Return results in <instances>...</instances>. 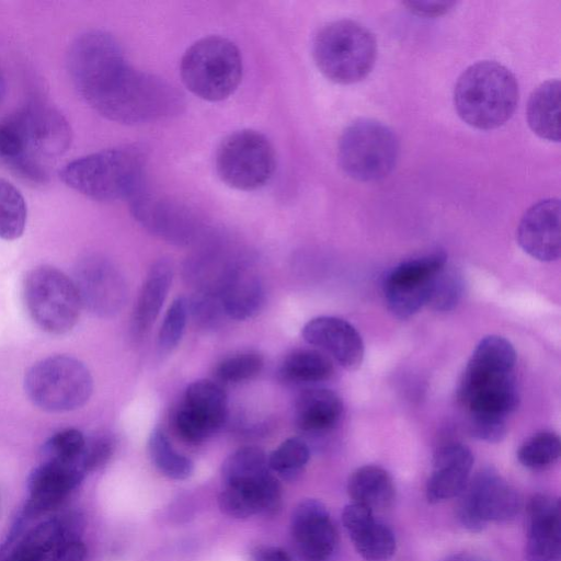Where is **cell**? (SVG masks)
<instances>
[{
	"mask_svg": "<svg viewBox=\"0 0 561 561\" xmlns=\"http://www.w3.org/2000/svg\"><path fill=\"white\" fill-rule=\"evenodd\" d=\"M516 352L506 339L499 335L483 337L476 346L467 370L480 374H513Z\"/></svg>",
	"mask_w": 561,
	"mask_h": 561,
	"instance_id": "cell-33",
	"label": "cell"
},
{
	"mask_svg": "<svg viewBox=\"0 0 561 561\" xmlns=\"http://www.w3.org/2000/svg\"><path fill=\"white\" fill-rule=\"evenodd\" d=\"M473 465L471 450L459 443L437 449L433 470L426 483V499L439 503L458 496L466 488Z\"/></svg>",
	"mask_w": 561,
	"mask_h": 561,
	"instance_id": "cell-23",
	"label": "cell"
},
{
	"mask_svg": "<svg viewBox=\"0 0 561 561\" xmlns=\"http://www.w3.org/2000/svg\"><path fill=\"white\" fill-rule=\"evenodd\" d=\"M252 561H291L290 556L279 547L259 546L251 554Z\"/></svg>",
	"mask_w": 561,
	"mask_h": 561,
	"instance_id": "cell-47",
	"label": "cell"
},
{
	"mask_svg": "<svg viewBox=\"0 0 561 561\" xmlns=\"http://www.w3.org/2000/svg\"><path fill=\"white\" fill-rule=\"evenodd\" d=\"M518 102L514 75L496 61L469 66L458 78L454 104L460 118L478 129H494L505 124Z\"/></svg>",
	"mask_w": 561,
	"mask_h": 561,
	"instance_id": "cell-3",
	"label": "cell"
},
{
	"mask_svg": "<svg viewBox=\"0 0 561 561\" xmlns=\"http://www.w3.org/2000/svg\"><path fill=\"white\" fill-rule=\"evenodd\" d=\"M458 398L469 414L505 419L518 404L513 374L479 380H460Z\"/></svg>",
	"mask_w": 561,
	"mask_h": 561,
	"instance_id": "cell-24",
	"label": "cell"
},
{
	"mask_svg": "<svg viewBox=\"0 0 561 561\" xmlns=\"http://www.w3.org/2000/svg\"><path fill=\"white\" fill-rule=\"evenodd\" d=\"M23 154L16 130L10 122L0 124V158L8 162Z\"/></svg>",
	"mask_w": 561,
	"mask_h": 561,
	"instance_id": "cell-44",
	"label": "cell"
},
{
	"mask_svg": "<svg viewBox=\"0 0 561 561\" xmlns=\"http://www.w3.org/2000/svg\"><path fill=\"white\" fill-rule=\"evenodd\" d=\"M215 169L219 179L239 191H255L266 185L276 169L272 142L253 129L236 130L218 145Z\"/></svg>",
	"mask_w": 561,
	"mask_h": 561,
	"instance_id": "cell-9",
	"label": "cell"
},
{
	"mask_svg": "<svg viewBox=\"0 0 561 561\" xmlns=\"http://www.w3.org/2000/svg\"><path fill=\"white\" fill-rule=\"evenodd\" d=\"M84 476L79 466L43 461L27 478L28 497L19 518L24 523L57 507Z\"/></svg>",
	"mask_w": 561,
	"mask_h": 561,
	"instance_id": "cell-16",
	"label": "cell"
},
{
	"mask_svg": "<svg viewBox=\"0 0 561 561\" xmlns=\"http://www.w3.org/2000/svg\"><path fill=\"white\" fill-rule=\"evenodd\" d=\"M440 561H489L485 558L470 552H458L443 558Z\"/></svg>",
	"mask_w": 561,
	"mask_h": 561,
	"instance_id": "cell-48",
	"label": "cell"
},
{
	"mask_svg": "<svg viewBox=\"0 0 561 561\" xmlns=\"http://www.w3.org/2000/svg\"><path fill=\"white\" fill-rule=\"evenodd\" d=\"M87 548L79 539H72L58 546L45 561H84Z\"/></svg>",
	"mask_w": 561,
	"mask_h": 561,
	"instance_id": "cell-45",
	"label": "cell"
},
{
	"mask_svg": "<svg viewBox=\"0 0 561 561\" xmlns=\"http://www.w3.org/2000/svg\"><path fill=\"white\" fill-rule=\"evenodd\" d=\"M114 444L111 437L101 435L87 438L81 457V467L85 473L102 467L111 457Z\"/></svg>",
	"mask_w": 561,
	"mask_h": 561,
	"instance_id": "cell-43",
	"label": "cell"
},
{
	"mask_svg": "<svg viewBox=\"0 0 561 561\" xmlns=\"http://www.w3.org/2000/svg\"><path fill=\"white\" fill-rule=\"evenodd\" d=\"M342 523L365 561H388L394 554L397 541L393 531L376 520L369 508L352 502L343 510Z\"/></svg>",
	"mask_w": 561,
	"mask_h": 561,
	"instance_id": "cell-22",
	"label": "cell"
},
{
	"mask_svg": "<svg viewBox=\"0 0 561 561\" xmlns=\"http://www.w3.org/2000/svg\"><path fill=\"white\" fill-rule=\"evenodd\" d=\"M517 242L531 257L552 262L560 256V202L539 201L523 215L516 231Z\"/></svg>",
	"mask_w": 561,
	"mask_h": 561,
	"instance_id": "cell-18",
	"label": "cell"
},
{
	"mask_svg": "<svg viewBox=\"0 0 561 561\" xmlns=\"http://www.w3.org/2000/svg\"><path fill=\"white\" fill-rule=\"evenodd\" d=\"M27 208L21 192L10 182L0 179V238L15 240L25 229Z\"/></svg>",
	"mask_w": 561,
	"mask_h": 561,
	"instance_id": "cell-35",
	"label": "cell"
},
{
	"mask_svg": "<svg viewBox=\"0 0 561 561\" xmlns=\"http://www.w3.org/2000/svg\"><path fill=\"white\" fill-rule=\"evenodd\" d=\"M304 340L331 355L346 369H357L364 358V342L346 320L321 316L308 321L301 331Z\"/></svg>",
	"mask_w": 561,
	"mask_h": 561,
	"instance_id": "cell-19",
	"label": "cell"
},
{
	"mask_svg": "<svg viewBox=\"0 0 561 561\" xmlns=\"http://www.w3.org/2000/svg\"><path fill=\"white\" fill-rule=\"evenodd\" d=\"M310 457L308 445L298 437L284 440L268 457L270 469L291 480L305 468Z\"/></svg>",
	"mask_w": 561,
	"mask_h": 561,
	"instance_id": "cell-38",
	"label": "cell"
},
{
	"mask_svg": "<svg viewBox=\"0 0 561 561\" xmlns=\"http://www.w3.org/2000/svg\"><path fill=\"white\" fill-rule=\"evenodd\" d=\"M470 434L479 440L499 443L506 435V420L494 416L469 414Z\"/></svg>",
	"mask_w": 561,
	"mask_h": 561,
	"instance_id": "cell-42",
	"label": "cell"
},
{
	"mask_svg": "<svg viewBox=\"0 0 561 561\" xmlns=\"http://www.w3.org/2000/svg\"><path fill=\"white\" fill-rule=\"evenodd\" d=\"M560 453L559 436L545 431L526 439L517 451V458L524 467L540 470L553 465L559 459Z\"/></svg>",
	"mask_w": 561,
	"mask_h": 561,
	"instance_id": "cell-36",
	"label": "cell"
},
{
	"mask_svg": "<svg viewBox=\"0 0 561 561\" xmlns=\"http://www.w3.org/2000/svg\"><path fill=\"white\" fill-rule=\"evenodd\" d=\"M462 295V283L455 272L444 267L434 278L426 306L438 311L454 309Z\"/></svg>",
	"mask_w": 561,
	"mask_h": 561,
	"instance_id": "cell-41",
	"label": "cell"
},
{
	"mask_svg": "<svg viewBox=\"0 0 561 561\" xmlns=\"http://www.w3.org/2000/svg\"><path fill=\"white\" fill-rule=\"evenodd\" d=\"M445 266V254L435 252L393 267L383 282L385 300L391 313L407 319L426 306L433 280Z\"/></svg>",
	"mask_w": 561,
	"mask_h": 561,
	"instance_id": "cell-12",
	"label": "cell"
},
{
	"mask_svg": "<svg viewBox=\"0 0 561 561\" xmlns=\"http://www.w3.org/2000/svg\"><path fill=\"white\" fill-rule=\"evenodd\" d=\"M172 279L173 265L169 260L160 259L152 264L133 313L131 322L135 335L142 336L150 330L168 297Z\"/></svg>",
	"mask_w": 561,
	"mask_h": 561,
	"instance_id": "cell-27",
	"label": "cell"
},
{
	"mask_svg": "<svg viewBox=\"0 0 561 561\" xmlns=\"http://www.w3.org/2000/svg\"><path fill=\"white\" fill-rule=\"evenodd\" d=\"M80 524L72 513L47 519L24 535L4 561H45L58 546L78 539Z\"/></svg>",
	"mask_w": 561,
	"mask_h": 561,
	"instance_id": "cell-25",
	"label": "cell"
},
{
	"mask_svg": "<svg viewBox=\"0 0 561 561\" xmlns=\"http://www.w3.org/2000/svg\"><path fill=\"white\" fill-rule=\"evenodd\" d=\"M135 220L151 234L176 245L194 242L202 231L197 214L184 203L150 191L146 185L129 199Z\"/></svg>",
	"mask_w": 561,
	"mask_h": 561,
	"instance_id": "cell-11",
	"label": "cell"
},
{
	"mask_svg": "<svg viewBox=\"0 0 561 561\" xmlns=\"http://www.w3.org/2000/svg\"><path fill=\"white\" fill-rule=\"evenodd\" d=\"M343 414V402L330 389L316 388L301 392L295 403L297 426L308 433H320L333 428Z\"/></svg>",
	"mask_w": 561,
	"mask_h": 561,
	"instance_id": "cell-28",
	"label": "cell"
},
{
	"mask_svg": "<svg viewBox=\"0 0 561 561\" xmlns=\"http://www.w3.org/2000/svg\"><path fill=\"white\" fill-rule=\"evenodd\" d=\"M242 57L230 39L211 35L193 43L183 54L180 75L183 84L209 102L228 99L242 79Z\"/></svg>",
	"mask_w": 561,
	"mask_h": 561,
	"instance_id": "cell-5",
	"label": "cell"
},
{
	"mask_svg": "<svg viewBox=\"0 0 561 561\" xmlns=\"http://www.w3.org/2000/svg\"><path fill=\"white\" fill-rule=\"evenodd\" d=\"M24 389L39 409L62 413L84 405L93 391L88 367L67 355H54L35 363L26 373Z\"/></svg>",
	"mask_w": 561,
	"mask_h": 561,
	"instance_id": "cell-6",
	"label": "cell"
},
{
	"mask_svg": "<svg viewBox=\"0 0 561 561\" xmlns=\"http://www.w3.org/2000/svg\"><path fill=\"white\" fill-rule=\"evenodd\" d=\"M272 473L267 456L256 446H244L232 453L224 462V485L256 484Z\"/></svg>",
	"mask_w": 561,
	"mask_h": 561,
	"instance_id": "cell-31",
	"label": "cell"
},
{
	"mask_svg": "<svg viewBox=\"0 0 561 561\" xmlns=\"http://www.w3.org/2000/svg\"><path fill=\"white\" fill-rule=\"evenodd\" d=\"M458 496L457 518L471 533L481 531L490 522H510L522 507L516 489L492 469L478 472Z\"/></svg>",
	"mask_w": 561,
	"mask_h": 561,
	"instance_id": "cell-10",
	"label": "cell"
},
{
	"mask_svg": "<svg viewBox=\"0 0 561 561\" xmlns=\"http://www.w3.org/2000/svg\"><path fill=\"white\" fill-rule=\"evenodd\" d=\"M4 95H5V79L3 76V71L0 67V106L3 102Z\"/></svg>",
	"mask_w": 561,
	"mask_h": 561,
	"instance_id": "cell-49",
	"label": "cell"
},
{
	"mask_svg": "<svg viewBox=\"0 0 561 561\" xmlns=\"http://www.w3.org/2000/svg\"><path fill=\"white\" fill-rule=\"evenodd\" d=\"M148 450L152 462L164 476L184 480L193 473L194 466L191 459L174 449L162 430L154 428L151 432Z\"/></svg>",
	"mask_w": 561,
	"mask_h": 561,
	"instance_id": "cell-34",
	"label": "cell"
},
{
	"mask_svg": "<svg viewBox=\"0 0 561 561\" xmlns=\"http://www.w3.org/2000/svg\"><path fill=\"white\" fill-rule=\"evenodd\" d=\"M528 561H561L560 500L548 494L534 495L527 507Z\"/></svg>",
	"mask_w": 561,
	"mask_h": 561,
	"instance_id": "cell-20",
	"label": "cell"
},
{
	"mask_svg": "<svg viewBox=\"0 0 561 561\" xmlns=\"http://www.w3.org/2000/svg\"><path fill=\"white\" fill-rule=\"evenodd\" d=\"M218 504L222 513L234 518L271 515L279 507L280 486L273 474L252 485H224Z\"/></svg>",
	"mask_w": 561,
	"mask_h": 561,
	"instance_id": "cell-26",
	"label": "cell"
},
{
	"mask_svg": "<svg viewBox=\"0 0 561 561\" xmlns=\"http://www.w3.org/2000/svg\"><path fill=\"white\" fill-rule=\"evenodd\" d=\"M312 56L319 71L329 80L351 84L363 80L377 56L374 35L353 20H336L322 26L314 36Z\"/></svg>",
	"mask_w": 561,
	"mask_h": 561,
	"instance_id": "cell-4",
	"label": "cell"
},
{
	"mask_svg": "<svg viewBox=\"0 0 561 561\" xmlns=\"http://www.w3.org/2000/svg\"><path fill=\"white\" fill-rule=\"evenodd\" d=\"M23 298L33 321L51 334L69 332L82 308L72 279L49 265L36 266L26 274Z\"/></svg>",
	"mask_w": 561,
	"mask_h": 561,
	"instance_id": "cell-8",
	"label": "cell"
},
{
	"mask_svg": "<svg viewBox=\"0 0 561 561\" xmlns=\"http://www.w3.org/2000/svg\"><path fill=\"white\" fill-rule=\"evenodd\" d=\"M85 442L87 437L76 428L59 431L50 436L44 444L42 451L43 461L76 465L82 469L81 457Z\"/></svg>",
	"mask_w": 561,
	"mask_h": 561,
	"instance_id": "cell-37",
	"label": "cell"
},
{
	"mask_svg": "<svg viewBox=\"0 0 561 561\" xmlns=\"http://www.w3.org/2000/svg\"><path fill=\"white\" fill-rule=\"evenodd\" d=\"M415 14L424 16L442 15L456 5L454 1H408L403 3Z\"/></svg>",
	"mask_w": 561,
	"mask_h": 561,
	"instance_id": "cell-46",
	"label": "cell"
},
{
	"mask_svg": "<svg viewBox=\"0 0 561 561\" xmlns=\"http://www.w3.org/2000/svg\"><path fill=\"white\" fill-rule=\"evenodd\" d=\"M531 130L549 141L560 140V81L548 80L531 93L527 110Z\"/></svg>",
	"mask_w": 561,
	"mask_h": 561,
	"instance_id": "cell-30",
	"label": "cell"
},
{
	"mask_svg": "<svg viewBox=\"0 0 561 561\" xmlns=\"http://www.w3.org/2000/svg\"><path fill=\"white\" fill-rule=\"evenodd\" d=\"M399 156L396 134L373 118H359L342 133L337 144V161L343 172L360 182L386 178Z\"/></svg>",
	"mask_w": 561,
	"mask_h": 561,
	"instance_id": "cell-7",
	"label": "cell"
},
{
	"mask_svg": "<svg viewBox=\"0 0 561 561\" xmlns=\"http://www.w3.org/2000/svg\"><path fill=\"white\" fill-rule=\"evenodd\" d=\"M9 122L16 130L23 154L37 161L62 154L71 142L68 122L46 104H30Z\"/></svg>",
	"mask_w": 561,
	"mask_h": 561,
	"instance_id": "cell-14",
	"label": "cell"
},
{
	"mask_svg": "<svg viewBox=\"0 0 561 561\" xmlns=\"http://www.w3.org/2000/svg\"><path fill=\"white\" fill-rule=\"evenodd\" d=\"M144 152L135 146L105 149L67 163L59 172L66 185L99 202L129 199L146 185Z\"/></svg>",
	"mask_w": 561,
	"mask_h": 561,
	"instance_id": "cell-1",
	"label": "cell"
},
{
	"mask_svg": "<svg viewBox=\"0 0 561 561\" xmlns=\"http://www.w3.org/2000/svg\"><path fill=\"white\" fill-rule=\"evenodd\" d=\"M72 282L81 306L98 317H113L126 302L125 278L104 256L93 254L82 259L76 267Z\"/></svg>",
	"mask_w": 561,
	"mask_h": 561,
	"instance_id": "cell-13",
	"label": "cell"
},
{
	"mask_svg": "<svg viewBox=\"0 0 561 561\" xmlns=\"http://www.w3.org/2000/svg\"><path fill=\"white\" fill-rule=\"evenodd\" d=\"M188 311V300L182 296L175 298L169 306L158 334V348L161 355L171 353L181 342Z\"/></svg>",
	"mask_w": 561,
	"mask_h": 561,
	"instance_id": "cell-39",
	"label": "cell"
},
{
	"mask_svg": "<svg viewBox=\"0 0 561 561\" xmlns=\"http://www.w3.org/2000/svg\"><path fill=\"white\" fill-rule=\"evenodd\" d=\"M264 362L254 352H243L224 358L216 367V376L225 382H241L257 376Z\"/></svg>",
	"mask_w": 561,
	"mask_h": 561,
	"instance_id": "cell-40",
	"label": "cell"
},
{
	"mask_svg": "<svg viewBox=\"0 0 561 561\" xmlns=\"http://www.w3.org/2000/svg\"><path fill=\"white\" fill-rule=\"evenodd\" d=\"M334 371L331 359L317 350L300 348L289 353L280 364V376L290 382L309 383L329 379Z\"/></svg>",
	"mask_w": 561,
	"mask_h": 561,
	"instance_id": "cell-32",
	"label": "cell"
},
{
	"mask_svg": "<svg viewBox=\"0 0 561 561\" xmlns=\"http://www.w3.org/2000/svg\"><path fill=\"white\" fill-rule=\"evenodd\" d=\"M291 535L302 561H330L337 534L327 507L318 500L301 501L290 520Z\"/></svg>",
	"mask_w": 561,
	"mask_h": 561,
	"instance_id": "cell-17",
	"label": "cell"
},
{
	"mask_svg": "<svg viewBox=\"0 0 561 561\" xmlns=\"http://www.w3.org/2000/svg\"><path fill=\"white\" fill-rule=\"evenodd\" d=\"M227 396L216 382L207 379L188 385L184 400L175 415V427L187 442H203L226 421Z\"/></svg>",
	"mask_w": 561,
	"mask_h": 561,
	"instance_id": "cell-15",
	"label": "cell"
},
{
	"mask_svg": "<svg viewBox=\"0 0 561 561\" xmlns=\"http://www.w3.org/2000/svg\"><path fill=\"white\" fill-rule=\"evenodd\" d=\"M67 64L75 88L96 112L117 93L133 69L115 37L98 30L72 42Z\"/></svg>",
	"mask_w": 561,
	"mask_h": 561,
	"instance_id": "cell-2",
	"label": "cell"
},
{
	"mask_svg": "<svg viewBox=\"0 0 561 561\" xmlns=\"http://www.w3.org/2000/svg\"><path fill=\"white\" fill-rule=\"evenodd\" d=\"M347 492L353 503L374 513L389 507L396 495L391 476L383 468L373 465L363 466L352 472L347 481Z\"/></svg>",
	"mask_w": 561,
	"mask_h": 561,
	"instance_id": "cell-29",
	"label": "cell"
},
{
	"mask_svg": "<svg viewBox=\"0 0 561 561\" xmlns=\"http://www.w3.org/2000/svg\"><path fill=\"white\" fill-rule=\"evenodd\" d=\"M216 293L222 312L234 320H248L256 316L265 299L260 277L242 263L230 264L222 271Z\"/></svg>",
	"mask_w": 561,
	"mask_h": 561,
	"instance_id": "cell-21",
	"label": "cell"
}]
</instances>
